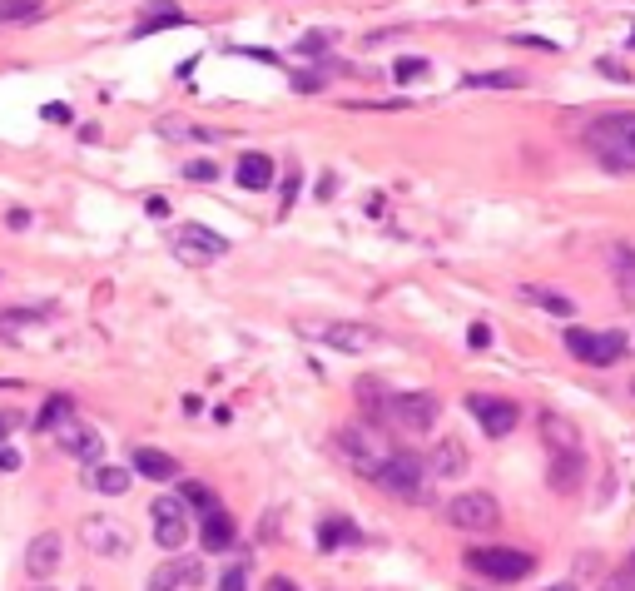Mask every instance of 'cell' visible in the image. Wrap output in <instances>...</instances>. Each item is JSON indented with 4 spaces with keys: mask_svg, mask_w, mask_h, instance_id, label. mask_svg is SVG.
<instances>
[{
    "mask_svg": "<svg viewBox=\"0 0 635 591\" xmlns=\"http://www.w3.org/2000/svg\"><path fill=\"white\" fill-rule=\"evenodd\" d=\"M427 472L432 477H462L467 472V447L462 443H437L427 457Z\"/></svg>",
    "mask_w": 635,
    "mask_h": 591,
    "instance_id": "21",
    "label": "cell"
},
{
    "mask_svg": "<svg viewBox=\"0 0 635 591\" xmlns=\"http://www.w3.org/2000/svg\"><path fill=\"white\" fill-rule=\"evenodd\" d=\"M323 45H328V35H323V30H318V35H303V40H298V50H303V55H318Z\"/></svg>",
    "mask_w": 635,
    "mask_h": 591,
    "instance_id": "39",
    "label": "cell"
},
{
    "mask_svg": "<svg viewBox=\"0 0 635 591\" xmlns=\"http://www.w3.org/2000/svg\"><path fill=\"white\" fill-rule=\"evenodd\" d=\"M179 582L194 587L199 582V562H164V567L149 572V591H179Z\"/></svg>",
    "mask_w": 635,
    "mask_h": 591,
    "instance_id": "18",
    "label": "cell"
},
{
    "mask_svg": "<svg viewBox=\"0 0 635 591\" xmlns=\"http://www.w3.org/2000/svg\"><path fill=\"white\" fill-rule=\"evenodd\" d=\"M149 517H154V542L164 552H184V542H189V512H184V502L179 497H154Z\"/></svg>",
    "mask_w": 635,
    "mask_h": 591,
    "instance_id": "7",
    "label": "cell"
},
{
    "mask_svg": "<svg viewBox=\"0 0 635 591\" xmlns=\"http://www.w3.org/2000/svg\"><path fill=\"white\" fill-rule=\"evenodd\" d=\"M15 423H20V418H15V413H0V438H5V433H10V428H15Z\"/></svg>",
    "mask_w": 635,
    "mask_h": 591,
    "instance_id": "45",
    "label": "cell"
},
{
    "mask_svg": "<svg viewBox=\"0 0 635 591\" xmlns=\"http://www.w3.org/2000/svg\"><path fill=\"white\" fill-rule=\"evenodd\" d=\"M566 348H571V358H581V363H591V368H611V363L626 358V338H621V333L571 328V333H566Z\"/></svg>",
    "mask_w": 635,
    "mask_h": 591,
    "instance_id": "5",
    "label": "cell"
},
{
    "mask_svg": "<svg viewBox=\"0 0 635 591\" xmlns=\"http://www.w3.org/2000/svg\"><path fill=\"white\" fill-rule=\"evenodd\" d=\"M298 90H323V75H293Z\"/></svg>",
    "mask_w": 635,
    "mask_h": 591,
    "instance_id": "42",
    "label": "cell"
},
{
    "mask_svg": "<svg viewBox=\"0 0 635 591\" xmlns=\"http://www.w3.org/2000/svg\"><path fill=\"white\" fill-rule=\"evenodd\" d=\"M35 591H55V587H35Z\"/></svg>",
    "mask_w": 635,
    "mask_h": 591,
    "instance_id": "48",
    "label": "cell"
},
{
    "mask_svg": "<svg viewBox=\"0 0 635 591\" xmlns=\"http://www.w3.org/2000/svg\"><path fill=\"white\" fill-rule=\"evenodd\" d=\"M134 467H139V477H154V482L179 477V462L169 452H159V447H134Z\"/></svg>",
    "mask_w": 635,
    "mask_h": 591,
    "instance_id": "19",
    "label": "cell"
},
{
    "mask_svg": "<svg viewBox=\"0 0 635 591\" xmlns=\"http://www.w3.org/2000/svg\"><path fill=\"white\" fill-rule=\"evenodd\" d=\"M427 75V60L422 55H407V60H397V80L407 85V80H422Z\"/></svg>",
    "mask_w": 635,
    "mask_h": 591,
    "instance_id": "32",
    "label": "cell"
},
{
    "mask_svg": "<svg viewBox=\"0 0 635 591\" xmlns=\"http://www.w3.org/2000/svg\"><path fill=\"white\" fill-rule=\"evenodd\" d=\"M60 537L55 532H40L35 542H30V552H25V572L35 577V582H50L55 572H60Z\"/></svg>",
    "mask_w": 635,
    "mask_h": 591,
    "instance_id": "14",
    "label": "cell"
},
{
    "mask_svg": "<svg viewBox=\"0 0 635 591\" xmlns=\"http://www.w3.org/2000/svg\"><path fill=\"white\" fill-rule=\"evenodd\" d=\"M467 567L482 572L487 582H521L531 572V557L526 552H511V547H472L467 552Z\"/></svg>",
    "mask_w": 635,
    "mask_h": 591,
    "instance_id": "6",
    "label": "cell"
},
{
    "mask_svg": "<svg viewBox=\"0 0 635 591\" xmlns=\"http://www.w3.org/2000/svg\"><path fill=\"white\" fill-rule=\"evenodd\" d=\"M169 25H184V15H179V5H154L139 25H134V35H154V30H169Z\"/></svg>",
    "mask_w": 635,
    "mask_h": 591,
    "instance_id": "27",
    "label": "cell"
},
{
    "mask_svg": "<svg viewBox=\"0 0 635 591\" xmlns=\"http://www.w3.org/2000/svg\"><path fill=\"white\" fill-rule=\"evenodd\" d=\"M50 433H55L60 452H70L75 462H105V438H100V428H90V423H80V418H60Z\"/></svg>",
    "mask_w": 635,
    "mask_h": 591,
    "instance_id": "9",
    "label": "cell"
},
{
    "mask_svg": "<svg viewBox=\"0 0 635 591\" xmlns=\"http://www.w3.org/2000/svg\"><path fill=\"white\" fill-rule=\"evenodd\" d=\"M497 517H502L497 497H487V492H457L447 502V522L462 532H487V527H497Z\"/></svg>",
    "mask_w": 635,
    "mask_h": 591,
    "instance_id": "8",
    "label": "cell"
},
{
    "mask_svg": "<svg viewBox=\"0 0 635 591\" xmlns=\"http://www.w3.org/2000/svg\"><path fill=\"white\" fill-rule=\"evenodd\" d=\"M546 591H581V587H576V582H551Z\"/></svg>",
    "mask_w": 635,
    "mask_h": 591,
    "instance_id": "47",
    "label": "cell"
},
{
    "mask_svg": "<svg viewBox=\"0 0 635 591\" xmlns=\"http://www.w3.org/2000/svg\"><path fill=\"white\" fill-rule=\"evenodd\" d=\"M581 452H551V487L556 492H576L581 487Z\"/></svg>",
    "mask_w": 635,
    "mask_h": 591,
    "instance_id": "22",
    "label": "cell"
},
{
    "mask_svg": "<svg viewBox=\"0 0 635 591\" xmlns=\"http://www.w3.org/2000/svg\"><path fill=\"white\" fill-rule=\"evenodd\" d=\"M40 115H45V120H60V125H65V120H70V105H45Z\"/></svg>",
    "mask_w": 635,
    "mask_h": 591,
    "instance_id": "43",
    "label": "cell"
},
{
    "mask_svg": "<svg viewBox=\"0 0 635 591\" xmlns=\"http://www.w3.org/2000/svg\"><path fill=\"white\" fill-rule=\"evenodd\" d=\"M467 343H472V348H487V343H492V328H487V323H472V328H467Z\"/></svg>",
    "mask_w": 635,
    "mask_h": 591,
    "instance_id": "38",
    "label": "cell"
},
{
    "mask_svg": "<svg viewBox=\"0 0 635 591\" xmlns=\"http://www.w3.org/2000/svg\"><path fill=\"white\" fill-rule=\"evenodd\" d=\"M184 502H189V507H199V512H209V507H214V492H209V487H199V482H189V487H184Z\"/></svg>",
    "mask_w": 635,
    "mask_h": 591,
    "instance_id": "34",
    "label": "cell"
},
{
    "mask_svg": "<svg viewBox=\"0 0 635 591\" xmlns=\"http://www.w3.org/2000/svg\"><path fill=\"white\" fill-rule=\"evenodd\" d=\"M338 447H343V457L358 467V472H378L382 462L392 457V447H387V438H382L378 418H363V423H348L343 433H338Z\"/></svg>",
    "mask_w": 635,
    "mask_h": 591,
    "instance_id": "2",
    "label": "cell"
},
{
    "mask_svg": "<svg viewBox=\"0 0 635 591\" xmlns=\"http://www.w3.org/2000/svg\"><path fill=\"white\" fill-rule=\"evenodd\" d=\"M234 179H239V189H268V184H273V159H268V154H258V149L239 154Z\"/></svg>",
    "mask_w": 635,
    "mask_h": 591,
    "instance_id": "16",
    "label": "cell"
},
{
    "mask_svg": "<svg viewBox=\"0 0 635 591\" xmlns=\"http://www.w3.org/2000/svg\"><path fill=\"white\" fill-rule=\"evenodd\" d=\"M387 388H382V378H358V403L368 408V413H387Z\"/></svg>",
    "mask_w": 635,
    "mask_h": 591,
    "instance_id": "29",
    "label": "cell"
},
{
    "mask_svg": "<svg viewBox=\"0 0 635 591\" xmlns=\"http://www.w3.org/2000/svg\"><path fill=\"white\" fill-rule=\"evenodd\" d=\"M184 179H219V164L214 159H189L184 164Z\"/></svg>",
    "mask_w": 635,
    "mask_h": 591,
    "instance_id": "33",
    "label": "cell"
},
{
    "mask_svg": "<svg viewBox=\"0 0 635 591\" xmlns=\"http://www.w3.org/2000/svg\"><path fill=\"white\" fill-rule=\"evenodd\" d=\"M40 15H45V0H0V25H25Z\"/></svg>",
    "mask_w": 635,
    "mask_h": 591,
    "instance_id": "26",
    "label": "cell"
},
{
    "mask_svg": "<svg viewBox=\"0 0 635 591\" xmlns=\"http://www.w3.org/2000/svg\"><path fill=\"white\" fill-rule=\"evenodd\" d=\"M373 477H378V487H387V492L402 497V502H422V497H427V457L392 452Z\"/></svg>",
    "mask_w": 635,
    "mask_h": 591,
    "instance_id": "3",
    "label": "cell"
},
{
    "mask_svg": "<svg viewBox=\"0 0 635 591\" xmlns=\"http://www.w3.org/2000/svg\"><path fill=\"white\" fill-rule=\"evenodd\" d=\"M631 388H635V383H631Z\"/></svg>",
    "mask_w": 635,
    "mask_h": 591,
    "instance_id": "49",
    "label": "cell"
},
{
    "mask_svg": "<svg viewBox=\"0 0 635 591\" xmlns=\"http://www.w3.org/2000/svg\"><path fill=\"white\" fill-rule=\"evenodd\" d=\"M586 149L606 164V169H621L631 174L635 169V115H601L586 125Z\"/></svg>",
    "mask_w": 635,
    "mask_h": 591,
    "instance_id": "1",
    "label": "cell"
},
{
    "mask_svg": "<svg viewBox=\"0 0 635 591\" xmlns=\"http://www.w3.org/2000/svg\"><path fill=\"white\" fill-rule=\"evenodd\" d=\"M467 408H472V418L482 423V433H492V438H507L511 428L521 423V408H516L511 398H487V393H472V398H467Z\"/></svg>",
    "mask_w": 635,
    "mask_h": 591,
    "instance_id": "12",
    "label": "cell"
},
{
    "mask_svg": "<svg viewBox=\"0 0 635 591\" xmlns=\"http://www.w3.org/2000/svg\"><path fill=\"white\" fill-rule=\"evenodd\" d=\"M80 537H85V547L95 552V557H129V527L125 522H115V517H85L80 522Z\"/></svg>",
    "mask_w": 635,
    "mask_h": 591,
    "instance_id": "11",
    "label": "cell"
},
{
    "mask_svg": "<svg viewBox=\"0 0 635 591\" xmlns=\"http://www.w3.org/2000/svg\"><path fill=\"white\" fill-rule=\"evenodd\" d=\"M85 487H95L105 497H120V492H129V472L110 467V462H85Z\"/></svg>",
    "mask_w": 635,
    "mask_h": 591,
    "instance_id": "17",
    "label": "cell"
},
{
    "mask_svg": "<svg viewBox=\"0 0 635 591\" xmlns=\"http://www.w3.org/2000/svg\"><path fill=\"white\" fill-rule=\"evenodd\" d=\"M268 591H298V582H288V577H273V582H268Z\"/></svg>",
    "mask_w": 635,
    "mask_h": 591,
    "instance_id": "44",
    "label": "cell"
},
{
    "mask_svg": "<svg viewBox=\"0 0 635 591\" xmlns=\"http://www.w3.org/2000/svg\"><path fill=\"white\" fill-rule=\"evenodd\" d=\"M159 135H164V140H199V145H219V135H214V130H199V125L174 120V115H164V120H159Z\"/></svg>",
    "mask_w": 635,
    "mask_h": 591,
    "instance_id": "25",
    "label": "cell"
},
{
    "mask_svg": "<svg viewBox=\"0 0 635 591\" xmlns=\"http://www.w3.org/2000/svg\"><path fill=\"white\" fill-rule=\"evenodd\" d=\"M611 269H616L626 284H635V254L631 249H616V254H611Z\"/></svg>",
    "mask_w": 635,
    "mask_h": 591,
    "instance_id": "35",
    "label": "cell"
},
{
    "mask_svg": "<svg viewBox=\"0 0 635 591\" xmlns=\"http://www.w3.org/2000/svg\"><path fill=\"white\" fill-rule=\"evenodd\" d=\"M219 591H249V572H244V567H229V572L219 577Z\"/></svg>",
    "mask_w": 635,
    "mask_h": 591,
    "instance_id": "36",
    "label": "cell"
},
{
    "mask_svg": "<svg viewBox=\"0 0 635 591\" xmlns=\"http://www.w3.org/2000/svg\"><path fill=\"white\" fill-rule=\"evenodd\" d=\"M467 85H472V90H521L526 80L511 75V70H487V75H467Z\"/></svg>",
    "mask_w": 635,
    "mask_h": 591,
    "instance_id": "28",
    "label": "cell"
},
{
    "mask_svg": "<svg viewBox=\"0 0 635 591\" xmlns=\"http://www.w3.org/2000/svg\"><path fill=\"white\" fill-rule=\"evenodd\" d=\"M333 348H343V353H368V348H378L382 333L378 328H368V323H323L318 328Z\"/></svg>",
    "mask_w": 635,
    "mask_h": 591,
    "instance_id": "13",
    "label": "cell"
},
{
    "mask_svg": "<svg viewBox=\"0 0 635 591\" xmlns=\"http://www.w3.org/2000/svg\"><path fill=\"white\" fill-rule=\"evenodd\" d=\"M40 318H50V308H15V313H0V328H25Z\"/></svg>",
    "mask_w": 635,
    "mask_h": 591,
    "instance_id": "30",
    "label": "cell"
},
{
    "mask_svg": "<svg viewBox=\"0 0 635 591\" xmlns=\"http://www.w3.org/2000/svg\"><path fill=\"white\" fill-rule=\"evenodd\" d=\"M353 542H358V527H353L348 517H323V527H318V547H323V552L353 547Z\"/></svg>",
    "mask_w": 635,
    "mask_h": 591,
    "instance_id": "23",
    "label": "cell"
},
{
    "mask_svg": "<svg viewBox=\"0 0 635 591\" xmlns=\"http://www.w3.org/2000/svg\"><path fill=\"white\" fill-rule=\"evenodd\" d=\"M526 303H536V308H546V313H556V318H576V298L556 294V289H521Z\"/></svg>",
    "mask_w": 635,
    "mask_h": 591,
    "instance_id": "24",
    "label": "cell"
},
{
    "mask_svg": "<svg viewBox=\"0 0 635 591\" xmlns=\"http://www.w3.org/2000/svg\"><path fill=\"white\" fill-rule=\"evenodd\" d=\"M437 413H442V403L432 393H392L382 418L397 423L402 433H432L437 428Z\"/></svg>",
    "mask_w": 635,
    "mask_h": 591,
    "instance_id": "4",
    "label": "cell"
},
{
    "mask_svg": "<svg viewBox=\"0 0 635 591\" xmlns=\"http://www.w3.org/2000/svg\"><path fill=\"white\" fill-rule=\"evenodd\" d=\"M174 249H179L189 264H214V259L229 254V239L214 234V229H204V224H179V229H174Z\"/></svg>",
    "mask_w": 635,
    "mask_h": 591,
    "instance_id": "10",
    "label": "cell"
},
{
    "mask_svg": "<svg viewBox=\"0 0 635 591\" xmlns=\"http://www.w3.org/2000/svg\"><path fill=\"white\" fill-rule=\"evenodd\" d=\"M298 184H303V174H298V164H293V169L283 174V209L293 204V194H298Z\"/></svg>",
    "mask_w": 635,
    "mask_h": 591,
    "instance_id": "37",
    "label": "cell"
},
{
    "mask_svg": "<svg viewBox=\"0 0 635 591\" xmlns=\"http://www.w3.org/2000/svg\"><path fill=\"white\" fill-rule=\"evenodd\" d=\"M541 443H546V452H581V433H576L571 418L541 413Z\"/></svg>",
    "mask_w": 635,
    "mask_h": 591,
    "instance_id": "15",
    "label": "cell"
},
{
    "mask_svg": "<svg viewBox=\"0 0 635 591\" xmlns=\"http://www.w3.org/2000/svg\"><path fill=\"white\" fill-rule=\"evenodd\" d=\"M60 418H70V398H50V403H45V413H40V423H35V428H45V433H50V428H55V423H60Z\"/></svg>",
    "mask_w": 635,
    "mask_h": 591,
    "instance_id": "31",
    "label": "cell"
},
{
    "mask_svg": "<svg viewBox=\"0 0 635 591\" xmlns=\"http://www.w3.org/2000/svg\"><path fill=\"white\" fill-rule=\"evenodd\" d=\"M204 547L209 552H229L234 547V517L224 507H209L204 512Z\"/></svg>",
    "mask_w": 635,
    "mask_h": 591,
    "instance_id": "20",
    "label": "cell"
},
{
    "mask_svg": "<svg viewBox=\"0 0 635 591\" xmlns=\"http://www.w3.org/2000/svg\"><path fill=\"white\" fill-rule=\"evenodd\" d=\"M20 462H25L20 452H10V447H0V477H5V472H20Z\"/></svg>",
    "mask_w": 635,
    "mask_h": 591,
    "instance_id": "40",
    "label": "cell"
},
{
    "mask_svg": "<svg viewBox=\"0 0 635 591\" xmlns=\"http://www.w3.org/2000/svg\"><path fill=\"white\" fill-rule=\"evenodd\" d=\"M601 75H611V80H631V70H621L616 60H601Z\"/></svg>",
    "mask_w": 635,
    "mask_h": 591,
    "instance_id": "41",
    "label": "cell"
},
{
    "mask_svg": "<svg viewBox=\"0 0 635 591\" xmlns=\"http://www.w3.org/2000/svg\"><path fill=\"white\" fill-rule=\"evenodd\" d=\"M616 587H635V562L626 567V572H621V582H616Z\"/></svg>",
    "mask_w": 635,
    "mask_h": 591,
    "instance_id": "46",
    "label": "cell"
}]
</instances>
